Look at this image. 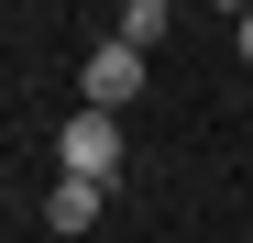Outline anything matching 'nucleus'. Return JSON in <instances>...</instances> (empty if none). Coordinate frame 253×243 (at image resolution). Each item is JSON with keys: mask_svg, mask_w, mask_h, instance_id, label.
I'll return each instance as SVG.
<instances>
[{"mask_svg": "<svg viewBox=\"0 0 253 243\" xmlns=\"http://www.w3.org/2000/svg\"><path fill=\"white\" fill-rule=\"evenodd\" d=\"M77 89H88L99 111H132V100H143V45H121V33H110V45L77 66Z\"/></svg>", "mask_w": 253, "mask_h": 243, "instance_id": "obj_2", "label": "nucleus"}, {"mask_svg": "<svg viewBox=\"0 0 253 243\" xmlns=\"http://www.w3.org/2000/svg\"><path fill=\"white\" fill-rule=\"evenodd\" d=\"M55 166H66V177H99V188H121V111L77 100V111H66V133H55Z\"/></svg>", "mask_w": 253, "mask_h": 243, "instance_id": "obj_1", "label": "nucleus"}, {"mask_svg": "<svg viewBox=\"0 0 253 243\" xmlns=\"http://www.w3.org/2000/svg\"><path fill=\"white\" fill-rule=\"evenodd\" d=\"M99 199H110L99 177H55V188H44V221H55V232H88V221H99Z\"/></svg>", "mask_w": 253, "mask_h": 243, "instance_id": "obj_3", "label": "nucleus"}, {"mask_svg": "<svg viewBox=\"0 0 253 243\" xmlns=\"http://www.w3.org/2000/svg\"><path fill=\"white\" fill-rule=\"evenodd\" d=\"M242 66H253V11H242Z\"/></svg>", "mask_w": 253, "mask_h": 243, "instance_id": "obj_5", "label": "nucleus"}, {"mask_svg": "<svg viewBox=\"0 0 253 243\" xmlns=\"http://www.w3.org/2000/svg\"><path fill=\"white\" fill-rule=\"evenodd\" d=\"M220 11H253V0H220Z\"/></svg>", "mask_w": 253, "mask_h": 243, "instance_id": "obj_6", "label": "nucleus"}, {"mask_svg": "<svg viewBox=\"0 0 253 243\" xmlns=\"http://www.w3.org/2000/svg\"><path fill=\"white\" fill-rule=\"evenodd\" d=\"M165 22H176V11H165V0H121V45H154Z\"/></svg>", "mask_w": 253, "mask_h": 243, "instance_id": "obj_4", "label": "nucleus"}]
</instances>
